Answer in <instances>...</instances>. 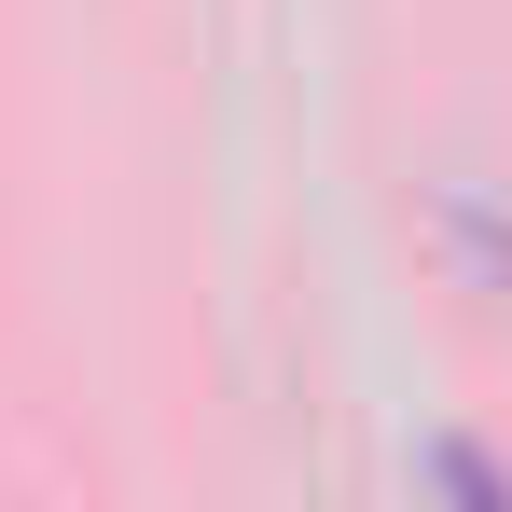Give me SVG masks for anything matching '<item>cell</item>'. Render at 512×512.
<instances>
[{
  "label": "cell",
  "mask_w": 512,
  "mask_h": 512,
  "mask_svg": "<svg viewBox=\"0 0 512 512\" xmlns=\"http://www.w3.org/2000/svg\"><path fill=\"white\" fill-rule=\"evenodd\" d=\"M429 485H443L457 512H512V471L471 443V429H443V443H429Z\"/></svg>",
  "instance_id": "6da1fadb"
}]
</instances>
